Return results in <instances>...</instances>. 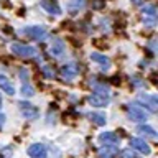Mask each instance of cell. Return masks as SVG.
Masks as SVG:
<instances>
[{
    "label": "cell",
    "instance_id": "6da1fadb",
    "mask_svg": "<svg viewBox=\"0 0 158 158\" xmlns=\"http://www.w3.org/2000/svg\"><path fill=\"white\" fill-rule=\"evenodd\" d=\"M12 51L17 54V56L20 58H35L36 56V53H38V49L36 48H33V46H27V44H20V43H13L12 44Z\"/></svg>",
    "mask_w": 158,
    "mask_h": 158
},
{
    "label": "cell",
    "instance_id": "cb8c5ba5",
    "mask_svg": "<svg viewBox=\"0 0 158 158\" xmlns=\"http://www.w3.org/2000/svg\"><path fill=\"white\" fill-rule=\"evenodd\" d=\"M102 5H104V2H102V0H97V2H94V5H92V7H94V8H101Z\"/></svg>",
    "mask_w": 158,
    "mask_h": 158
},
{
    "label": "cell",
    "instance_id": "277c9868",
    "mask_svg": "<svg viewBox=\"0 0 158 158\" xmlns=\"http://www.w3.org/2000/svg\"><path fill=\"white\" fill-rule=\"evenodd\" d=\"M142 18L143 23H145L147 28H153L156 25V10L153 5H147L145 8L142 10Z\"/></svg>",
    "mask_w": 158,
    "mask_h": 158
},
{
    "label": "cell",
    "instance_id": "8992f818",
    "mask_svg": "<svg viewBox=\"0 0 158 158\" xmlns=\"http://www.w3.org/2000/svg\"><path fill=\"white\" fill-rule=\"evenodd\" d=\"M20 112H22V115L25 118H28V120H35L38 115H40V110L36 109V106H33V104L30 102H20Z\"/></svg>",
    "mask_w": 158,
    "mask_h": 158
},
{
    "label": "cell",
    "instance_id": "7c38bea8",
    "mask_svg": "<svg viewBox=\"0 0 158 158\" xmlns=\"http://www.w3.org/2000/svg\"><path fill=\"white\" fill-rule=\"evenodd\" d=\"M43 10H46L49 15H59L61 13V7H59L58 0H41L40 2Z\"/></svg>",
    "mask_w": 158,
    "mask_h": 158
},
{
    "label": "cell",
    "instance_id": "ffe728a7",
    "mask_svg": "<svg viewBox=\"0 0 158 158\" xmlns=\"http://www.w3.org/2000/svg\"><path fill=\"white\" fill-rule=\"evenodd\" d=\"M41 71H43V76L46 77V79H54V76H56L53 66H49V64H44V66L41 68Z\"/></svg>",
    "mask_w": 158,
    "mask_h": 158
},
{
    "label": "cell",
    "instance_id": "484cf974",
    "mask_svg": "<svg viewBox=\"0 0 158 158\" xmlns=\"http://www.w3.org/2000/svg\"><path fill=\"white\" fill-rule=\"evenodd\" d=\"M2 102H3V99H2V94H0V107H2Z\"/></svg>",
    "mask_w": 158,
    "mask_h": 158
},
{
    "label": "cell",
    "instance_id": "3957f363",
    "mask_svg": "<svg viewBox=\"0 0 158 158\" xmlns=\"http://www.w3.org/2000/svg\"><path fill=\"white\" fill-rule=\"evenodd\" d=\"M137 102L142 104V106H145L148 110L153 112V114L158 110V99H156V96H152V94H138Z\"/></svg>",
    "mask_w": 158,
    "mask_h": 158
},
{
    "label": "cell",
    "instance_id": "30bf717a",
    "mask_svg": "<svg viewBox=\"0 0 158 158\" xmlns=\"http://www.w3.org/2000/svg\"><path fill=\"white\" fill-rule=\"evenodd\" d=\"M109 101H110V97H109V94H101V92H94L91 97H89V104L94 107H106Z\"/></svg>",
    "mask_w": 158,
    "mask_h": 158
},
{
    "label": "cell",
    "instance_id": "44dd1931",
    "mask_svg": "<svg viewBox=\"0 0 158 158\" xmlns=\"http://www.w3.org/2000/svg\"><path fill=\"white\" fill-rule=\"evenodd\" d=\"M117 155H118V158H137V155L132 152V148H125V150H122Z\"/></svg>",
    "mask_w": 158,
    "mask_h": 158
},
{
    "label": "cell",
    "instance_id": "d4e9b609",
    "mask_svg": "<svg viewBox=\"0 0 158 158\" xmlns=\"http://www.w3.org/2000/svg\"><path fill=\"white\" fill-rule=\"evenodd\" d=\"M3 123H5V115H3V114H0V127H2Z\"/></svg>",
    "mask_w": 158,
    "mask_h": 158
},
{
    "label": "cell",
    "instance_id": "9a60e30c",
    "mask_svg": "<svg viewBox=\"0 0 158 158\" xmlns=\"http://www.w3.org/2000/svg\"><path fill=\"white\" fill-rule=\"evenodd\" d=\"M0 91H3L5 94H8V96H13L15 94V86L7 76H3V74H0Z\"/></svg>",
    "mask_w": 158,
    "mask_h": 158
},
{
    "label": "cell",
    "instance_id": "52a82bcc",
    "mask_svg": "<svg viewBox=\"0 0 158 158\" xmlns=\"http://www.w3.org/2000/svg\"><path fill=\"white\" fill-rule=\"evenodd\" d=\"M64 53H66V46H64V41L61 38H53L51 46H49V54L53 58H63Z\"/></svg>",
    "mask_w": 158,
    "mask_h": 158
},
{
    "label": "cell",
    "instance_id": "5b68a950",
    "mask_svg": "<svg viewBox=\"0 0 158 158\" xmlns=\"http://www.w3.org/2000/svg\"><path fill=\"white\" fill-rule=\"evenodd\" d=\"M79 73H81V66L77 63H68L64 66H61V74L66 81H73Z\"/></svg>",
    "mask_w": 158,
    "mask_h": 158
},
{
    "label": "cell",
    "instance_id": "8fae6325",
    "mask_svg": "<svg viewBox=\"0 0 158 158\" xmlns=\"http://www.w3.org/2000/svg\"><path fill=\"white\" fill-rule=\"evenodd\" d=\"M46 153H48V150L43 143H33L28 148L30 158H46Z\"/></svg>",
    "mask_w": 158,
    "mask_h": 158
},
{
    "label": "cell",
    "instance_id": "5bb4252c",
    "mask_svg": "<svg viewBox=\"0 0 158 158\" xmlns=\"http://www.w3.org/2000/svg\"><path fill=\"white\" fill-rule=\"evenodd\" d=\"M91 59L101 64V69H102V71H109V68H110V59H109L106 54H101V53H91Z\"/></svg>",
    "mask_w": 158,
    "mask_h": 158
},
{
    "label": "cell",
    "instance_id": "d6986e66",
    "mask_svg": "<svg viewBox=\"0 0 158 158\" xmlns=\"http://www.w3.org/2000/svg\"><path fill=\"white\" fill-rule=\"evenodd\" d=\"M22 94H23V97H33L35 96V89L31 87V84H30V82H23Z\"/></svg>",
    "mask_w": 158,
    "mask_h": 158
},
{
    "label": "cell",
    "instance_id": "2e32d148",
    "mask_svg": "<svg viewBox=\"0 0 158 158\" xmlns=\"http://www.w3.org/2000/svg\"><path fill=\"white\" fill-rule=\"evenodd\" d=\"M99 140L101 142H106V143H118L120 142V137L117 135V133H114V132H102L101 135H99Z\"/></svg>",
    "mask_w": 158,
    "mask_h": 158
},
{
    "label": "cell",
    "instance_id": "7a4b0ae2",
    "mask_svg": "<svg viewBox=\"0 0 158 158\" xmlns=\"http://www.w3.org/2000/svg\"><path fill=\"white\" fill-rule=\"evenodd\" d=\"M20 33L25 35V36H28V38H31V40H36V41H41V40H44L46 35H48L44 27H27Z\"/></svg>",
    "mask_w": 158,
    "mask_h": 158
},
{
    "label": "cell",
    "instance_id": "7402d4cb",
    "mask_svg": "<svg viewBox=\"0 0 158 158\" xmlns=\"http://www.w3.org/2000/svg\"><path fill=\"white\" fill-rule=\"evenodd\" d=\"M84 7V0H76V2H69V8L73 12H76L77 8H82Z\"/></svg>",
    "mask_w": 158,
    "mask_h": 158
},
{
    "label": "cell",
    "instance_id": "4fadbf2b",
    "mask_svg": "<svg viewBox=\"0 0 158 158\" xmlns=\"http://www.w3.org/2000/svg\"><path fill=\"white\" fill-rule=\"evenodd\" d=\"M130 145H132L133 150L140 152V153H143V155H150V152H152V148L147 145V142L142 140V138H137V137L130 138Z\"/></svg>",
    "mask_w": 158,
    "mask_h": 158
},
{
    "label": "cell",
    "instance_id": "603a6c76",
    "mask_svg": "<svg viewBox=\"0 0 158 158\" xmlns=\"http://www.w3.org/2000/svg\"><path fill=\"white\" fill-rule=\"evenodd\" d=\"M20 77H22V81H23V82H28V71H27L25 68L20 69Z\"/></svg>",
    "mask_w": 158,
    "mask_h": 158
},
{
    "label": "cell",
    "instance_id": "9c48e42d",
    "mask_svg": "<svg viewBox=\"0 0 158 158\" xmlns=\"http://www.w3.org/2000/svg\"><path fill=\"white\" fill-rule=\"evenodd\" d=\"M118 153V148L114 143H106L97 150V156L99 158H115Z\"/></svg>",
    "mask_w": 158,
    "mask_h": 158
},
{
    "label": "cell",
    "instance_id": "ba28073f",
    "mask_svg": "<svg viewBox=\"0 0 158 158\" xmlns=\"http://www.w3.org/2000/svg\"><path fill=\"white\" fill-rule=\"evenodd\" d=\"M127 117H128V120H132V122H145L147 120L145 112H143L138 106H128L127 107Z\"/></svg>",
    "mask_w": 158,
    "mask_h": 158
},
{
    "label": "cell",
    "instance_id": "e0dca14e",
    "mask_svg": "<svg viewBox=\"0 0 158 158\" xmlns=\"http://www.w3.org/2000/svg\"><path fill=\"white\" fill-rule=\"evenodd\" d=\"M137 132L142 133V135H145V137H148V138H156V135H158V133L155 132V128L150 127V125H140L137 128Z\"/></svg>",
    "mask_w": 158,
    "mask_h": 158
},
{
    "label": "cell",
    "instance_id": "ac0fdd59",
    "mask_svg": "<svg viewBox=\"0 0 158 158\" xmlns=\"http://www.w3.org/2000/svg\"><path fill=\"white\" fill-rule=\"evenodd\" d=\"M89 118L96 123V125H106V122H107V118L104 114H99V112H91L89 114Z\"/></svg>",
    "mask_w": 158,
    "mask_h": 158
}]
</instances>
